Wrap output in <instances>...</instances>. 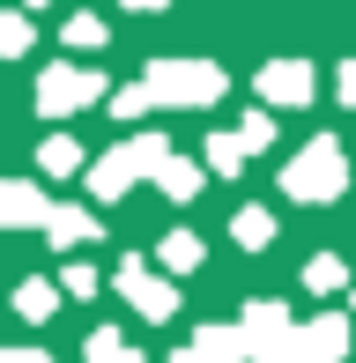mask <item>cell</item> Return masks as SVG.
I'll list each match as a JSON object with an SVG mask.
<instances>
[{
	"label": "cell",
	"mask_w": 356,
	"mask_h": 363,
	"mask_svg": "<svg viewBox=\"0 0 356 363\" xmlns=\"http://www.w3.org/2000/svg\"><path fill=\"white\" fill-rule=\"evenodd\" d=\"M15 311H23V319H52V311H60V289L52 282H23V289H15Z\"/></svg>",
	"instance_id": "cell-11"
},
{
	"label": "cell",
	"mask_w": 356,
	"mask_h": 363,
	"mask_svg": "<svg viewBox=\"0 0 356 363\" xmlns=\"http://www.w3.org/2000/svg\"><path fill=\"white\" fill-rule=\"evenodd\" d=\"M312 289H342V259H334V252L312 259Z\"/></svg>",
	"instance_id": "cell-18"
},
{
	"label": "cell",
	"mask_w": 356,
	"mask_h": 363,
	"mask_svg": "<svg viewBox=\"0 0 356 363\" xmlns=\"http://www.w3.org/2000/svg\"><path fill=\"white\" fill-rule=\"evenodd\" d=\"M238 141H245V148H267L274 141V119H267V111H245V134H238Z\"/></svg>",
	"instance_id": "cell-17"
},
{
	"label": "cell",
	"mask_w": 356,
	"mask_h": 363,
	"mask_svg": "<svg viewBox=\"0 0 356 363\" xmlns=\"http://www.w3.org/2000/svg\"><path fill=\"white\" fill-rule=\"evenodd\" d=\"M342 104H356V60L342 67Z\"/></svg>",
	"instance_id": "cell-21"
},
{
	"label": "cell",
	"mask_w": 356,
	"mask_h": 363,
	"mask_svg": "<svg viewBox=\"0 0 356 363\" xmlns=\"http://www.w3.org/2000/svg\"><path fill=\"white\" fill-rule=\"evenodd\" d=\"M119 289L134 296V311H141V319H171V311H178L171 282H156V274L141 267V259H119Z\"/></svg>",
	"instance_id": "cell-5"
},
{
	"label": "cell",
	"mask_w": 356,
	"mask_h": 363,
	"mask_svg": "<svg viewBox=\"0 0 356 363\" xmlns=\"http://www.w3.org/2000/svg\"><path fill=\"white\" fill-rule=\"evenodd\" d=\"M30 8H45V0H30Z\"/></svg>",
	"instance_id": "cell-24"
},
{
	"label": "cell",
	"mask_w": 356,
	"mask_h": 363,
	"mask_svg": "<svg viewBox=\"0 0 356 363\" xmlns=\"http://www.w3.org/2000/svg\"><path fill=\"white\" fill-rule=\"evenodd\" d=\"M0 363H52V356H38V349H8Z\"/></svg>",
	"instance_id": "cell-20"
},
{
	"label": "cell",
	"mask_w": 356,
	"mask_h": 363,
	"mask_svg": "<svg viewBox=\"0 0 356 363\" xmlns=\"http://www.w3.org/2000/svg\"><path fill=\"white\" fill-rule=\"evenodd\" d=\"M38 163H45V171H52V178H67L74 163H82V148H74L67 134H60V141H45V156H38Z\"/></svg>",
	"instance_id": "cell-15"
},
{
	"label": "cell",
	"mask_w": 356,
	"mask_h": 363,
	"mask_svg": "<svg viewBox=\"0 0 356 363\" xmlns=\"http://www.w3.org/2000/svg\"><path fill=\"white\" fill-rule=\"evenodd\" d=\"M89 96H104V82H96L89 67H52V74L38 82V111H45V119H60V111H82Z\"/></svg>",
	"instance_id": "cell-4"
},
{
	"label": "cell",
	"mask_w": 356,
	"mask_h": 363,
	"mask_svg": "<svg viewBox=\"0 0 356 363\" xmlns=\"http://www.w3.org/2000/svg\"><path fill=\"white\" fill-rule=\"evenodd\" d=\"M156 186H164V193H171V201H193V193H201V186H208V178H201V163H186V156H171V163H164V171H156Z\"/></svg>",
	"instance_id": "cell-9"
},
{
	"label": "cell",
	"mask_w": 356,
	"mask_h": 363,
	"mask_svg": "<svg viewBox=\"0 0 356 363\" xmlns=\"http://www.w3.org/2000/svg\"><path fill=\"white\" fill-rule=\"evenodd\" d=\"M245 156H252V148L238 141V134H216V141H208V171H223V178L245 171Z\"/></svg>",
	"instance_id": "cell-10"
},
{
	"label": "cell",
	"mask_w": 356,
	"mask_h": 363,
	"mask_svg": "<svg viewBox=\"0 0 356 363\" xmlns=\"http://www.w3.org/2000/svg\"><path fill=\"white\" fill-rule=\"evenodd\" d=\"M260 96H267V104H312V67H304V60L260 67Z\"/></svg>",
	"instance_id": "cell-6"
},
{
	"label": "cell",
	"mask_w": 356,
	"mask_h": 363,
	"mask_svg": "<svg viewBox=\"0 0 356 363\" xmlns=\"http://www.w3.org/2000/svg\"><path fill=\"white\" fill-rule=\"evenodd\" d=\"M0 45H8V52H30V15H23V8L0 15Z\"/></svg>",
	"instance_id": "cell-16"
},
{
	"label": "cell",
	"mask_w": 356,
	"mask_h": 363,
	"mask_svg": "<svg viewBox=\"0 0 356 363\" xmlns=\"http://www.w3.org/2000/svg\"><path fill=\"white\" fill-rule=\"evenodd\" d=\"M119 8H141V15H156V8H171V0H119Z\"/></svg>",
	"instance_id": "cell-22"
},
{
	"label": "cell",
	"mask_w": 356,
	"mask_h": 363,
	"mask_svg": "<svg viewBox=\"0 0 356 363\" xmlns=\"http://www.w3.org/2000/svg\"><path fill=\"white\" fill-rule=\"evenodd\" d=\"M342 141L334 134H319V141H304V156L297 163H282V193L289 201H334L342 193Z\"/></svg>",
	"instance_id": "cell-2"
},
{
	"label": "cell",
	"mask_w": 356,
	"mask_h": 363,
	"mask_svg": "<svg viewBox=\"0 0 356 363\" xmlns=\"http://www.w3.org/2000/svg\"><path fill=\"white\" fill-rule=\"evenodd\" d=\"M230 230L252 245V252H260V245L274 238V216H267V208H238V216H230Z\"/></svg>",
	"instance_id": "cell-13"
},
{
	"label": "cell",
	"mask_w": 356,
	"mask_h": 363,
	"mask_svg": "<svg viewBox=\"0 0 356 363\" xmlns=\"http://www.w3.org/2000/svg\"><path fill=\"white\" fill-rule=\"evenodd\" d=\"M0 216L23 230V223H52V208H45V193H38V186H23V178H15V186L0 193Z\"/></svg>",
	"instance_id": "cell-7"
},
{
	"label": "cell",
	"mask_w": 356,
	"mask_h": 363,
	"mask_svg": "<svg viewBox=\"0 0 356 363\" xmlns=\"http://www.w3.org/2000/svg\"><path fill=\"white\" fill-rule=\"evenodd\" d=\"M149 89H156V104H216V96H223V74L208 67V60H156V67H149Z\"/></svg>",
	"instance_id": "cell-3"
},
{
	"label": "cell",
	"mask_w": 356,
	"mask_h": 363,
	"mask_svg": "<svg viewBox=\"0 0 356 363\" xmlns=\"http://www.w3.org/2000/svg\"><path fill=\"white\" fill-rule=\"evenodd\" d=\"M52 245H96V216H82V208H52Z\"/></svg>",
	"instance_id": "cell-8"
},
{
	"label": "cell",
	"mask_w": 356,
	"mask_h": 363,
	"mask_svg": "<svg viewBox=\"0 0 356 363\" xmlns=\"http://www.w3.org/2000/svg\"><path fill=\"white\" fill-rule=\"evenodd\" d=\"M89 363H141V356L126 349V341L111 334V326H96V334H89Z\"/></svg>",
	"instance_id": "cell-14"
},
{
	"label": "cell",
	"mask_w": 356,
	"mask_h": 363,
	"mask_svg": "<svg viewBox=\"0 0 356 363\" xmlns=\"http://www.w3.org/2000/svg\"><path fill=\"white\" fill-rule=\"evenodd\" d=\"M156 259H164V267H178V274H186V267H201V238H186V230H171V238L156 245Z\"/></svg>",
	"instance_id": "cell-12"
},
{
	"label": "cell",
	"mask_w": 356,
	"mask_h": 363,
	"mask_svg": "<svg viewBox=\"0 0 356 363\" xmlns=\"http://www.w3.org/2000/svg\"><path fill=\"white\" fill-rule=\"evenodd\" d=\"M164 163H171V141L164 134H134L126 148H111V156L89 163V193H96V201H119L141 171H164Z\"/></svg>",
	"instance_id": "cell-1"
},
{
	"label": "cell",
	"mask_w": 356,
	"mask_h": 363,
	"mask_svg": "<svg viewBox=\"0 0 356 363\" xmlns=\"http://www.w3.org/2000/svg\"><path fill=\"white\" fill-rule=\"evenodd\" d=\"M67 45H104V23H96V15H74V23H67Z\"/></svg>",
	"instance_id": "cell-19"
},
{
	"label": "cell",
	"mask_w": 356,
	"mask_h": 363,
	"mask_svg": "<svg viewBox=\"0 0 356 363\" xmlns=\"http://www.w3.org/2000/svg\"><path fill=\"white\" fill-rule=\"evenodd\" d=\"M178 363H208V356H201V349H193V356H178Z\"/></svg>",
	"instance_id": "cell-23"
}]
</instances>
